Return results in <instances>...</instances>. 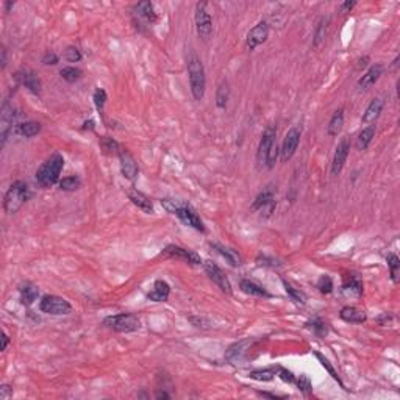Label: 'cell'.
Returning <instances> with one entry per match:
<instances>
[{
	"label": "cell",
	"instance_id": "cell-1",
	"mask_svg": "<svg viewBox=\"0 0 400 400\" xmlns=\"http://www.w3.org/2000/svg\"><path fill=\"white\" fill-rule=\"evenodd\" d=\"M186 66H188V75H189V85H191V93L195 100H202L205 96V88H207V77H205V69L195 52H189L186 57Z\"/></svg>",
	"mask_w": 400,
	"mask_h": 400
},
{
	"label": "cell",
	"instance_id": "cell-2",
	"mask_svg": "<svg viewBox=\"0 0 400 400\" xmlns=\"http://www.w3.org/2000/svg\"><path fill=\"white\" fill-rule=\"evenodd\" d=\"M161 205L165 207L169 213L177 214L178 219L183 224H186V225H189V227H192V228H195L198 231H205L202 219L198 217L195 210L192 207H189L188 204L178 202V200H172V198H163Z\"/></svg>",
	"mask_w": 400,
	"mask_h": 400
},
{
	"label": "cell",
	"instance_id": "cell-3",
	"mask_svg": "<svg viewBox=\"0 0 400 400\" xmlns=\"http://www.w3.org/2000/svg\"><path fill=\"white\" fill-rule=\"evenodd\" d=\"M64 166V159L60 153H53L36 172V180L43 188H50L58 181Z\"/></svg>",
	"mask_w": 400,
	"mask_h": 400
},
{
	"label": "cell",
	"instance_id": "cell-4",
	"mask_svg": "<svg viewBox=\"0 0 400 400\" xmlns=\"http://www.w3.org/2000/svg\"><path fill=\"white\" fill-rule=\"evenodd\" d=\"M30 197H31V192H30L28 185L24 183V181H14L5 194L4 208L8 214H14L16 211L21 210V207Z\"/></svg>",
	"mask_w": 400,
	"mask_h": 400
},
{
	"label": "cell",
	"instance_id": "cell-5",
	"mask_svg": "<svg viewBox=\"0 0 400 400\" xmlns=\"http://www.w3.org/2000/svg\"><path fill=\"white\" fill-rule=\"evenodd\" d=\"M103 325L119 333H129L139 329V319L132 313H121L114 316H108L103 319Z\"/></svg>",
	"mask_w": 400,
	"mask_h": 400
},
{
	"label": "cell",
	"instance_id": "cell-6",
	"mask_svg": "<svg viewBox=\"0 0 400 400\" xmlns=\"http://www.w3.org/2000/svg\"><path fill=\"white\" fill-rule=\"evenodd\" d=\"M195 28L197 34L204 41H208L213 33V17L208 11L207 2H198L195 5Z\"/></svg>",
	"mask_w": 400,
	"mask_h": 400
},
{
	"label": "cell",
	"instance_id": "cell-7",
	"mask_svg": "<svg viewBox=\"0 0 400 400\" xmlns=\"http://www.w3.org/2000/svg\"><path fill=\"white\" fill-rule=\"evenodd\" d=\"M39 310L46 314L61 316L69 314L72 311V306L66 299L60 296H44L39 302Z\"/></svg>",
	"mask_w": 400,
	"mask_h": 400
},
{
	"label": "cell",
	"instance_id": "cell-8",
	"mask_svg": "<svg viewBox=\"0 0 400 400\" xmlns=\"http://www.w3.org/2000/svg\"><path fill=\"white\" fill-rule=\"evenodd\" d=\"M300 136H302V130L299 127H293L285 136L283 139V144H282V149H280V155H282V161L286 163L289 161L291 158L294 156L297 147H299V142H300Z\"/></svg>",
	"mask_w": 400,
	"mask_h": 400
},
{
	"label": "cell",
	"instance_id": "cell-9",
	"mask_svg": "<svg viewBox=\"0 0 400 400\" xmlns=\"http://www.w3.org/2000/svg\"><path fill=\"white\" fill-rule=\"evenodd\" d=\"M275 136H277V130L274 125L266 127V130L261 135L260 144H258V150H257V163L258 166H266V158L267 153L270 150L272 145L275 144Z\"/></svg>",
	"mask_w": 400,
	"mask_h": 400
},
{
	"label": "cell",
	"instance_id": "cell-10",
	"mask_svg": "<svg viewBox=\"0 0 400 400\" xmlns=\"http://www.w3.org/2000/svg\"><path fill=\"white\" fill-rule=\"evenodd\" d=\"M161 255L163 257H171V258H177V260H183L192 266H198V264H202V258H200L195 252L192 250H188V249H183V247H178V246H168L163 249L161 252Z\"/></svg>",
	"mask_w": 400,
	"mask_h": 400
},
{
	"label": "cell",
	"instance_id": "cell-11",
	"mask_svg": "<svg viewBox=\"0 0 400 400\" xmlns=\"http://www.w3.org/2000/svg\"><path fill=\"white\" fill-rule=\"evenodd\" d=\"M269 36V24L266 21L258 22L255 27H253L249 33H247V39H246V46L249 50H255L258 46H261L263 43H266Z\"/></svg>",
	"mask_w": 400,
	"mask_h": 400
},
{
	"label": "cell",
	"instance_id": "cell-12",
	"mask_svg": "<svg viewBox=\"0 0 400 400\" xmlns=\"http://www.w3.org/2000/svg\"><path fill=\"white\" fill-rule=\"evenodd\" d=\"M205 270H207V274L208 277L213 280V283L217 286V288H221V291H224L225 294H231V285L225 275V272L211 261H207L205 263Z\"/></svg>",
	"mask_w": 400,
	"mask_h": 400
},
{
	"label": "cell",
	"instance_id": "cell-13",
	"mask_svg": "<svg viewBox=\"0 0 400 400\" xmlns=\"http://www.w3.org/2000/svg\"><path fill=\"white\" fill-rule=\"evenodd\" d=\"M119 159H121V171L124 174V177L130 181H135L138 178V174H139V169H138V163L136 159L133 158V155L125 150V149H121L119 152Z\"/></svg>",
	"mask_w": 400,
	"mask_h": 400
},
{
	"label": "cell",
	"instance_id": "cell-14",
	"mask_svg": "<svg viewBox=\"0 0 400 400\" xmlns=\"http://www.w3.org/2000/svg\"><path fill=\"white\" fill-rule=\"evenodd\" d=\"M349 152H350V141H349V138H342L341 142L338 144L335 156H333V163H332V174L333 175H338L342 171V168L345 165V159H347V156H349Z\"/></svg>",
	"mask_w": 400,
	"mask_h": 400
},
{
	"label": "cell",
	"instance_id": "cell-15",
	"mask_svg": "<svg viewBox=\"0 0 400 400\" xmlns=\"http://www.w3.org/2000/svg\"><path fill=\"white\" fill-rule=\"evenodd\" d=\"M16 82L17 83H21L24 85L28 91H31L33 94H41V78L34 74L33 70H21V72H16V75H14Z\"/></svg>",
	"mask_w": 400,
	"mask_h": 400
},
{
	"label": "cell",
	"instance_id": "cell-16",
	"mask_svg": "<svg viewBox=\"0 0 400 400\" xmlns=\"http://www.w3.org/2000/svg\"><path fill=\"white\" fill-rule=\"evenodd\" d=\"M253 211H264L266 216H270L272 211L275 210V197H274V191L272 189H266L261 194H258V197L255 198V202L252 205Z\"/></svg>",
	"mask_w": 400,
	"mask_h": 400
},
{
	"label": "cell",
	"instance_id": "cell-17",
	"mask_svg": "<svg viewBox=\"0 0 400 400\" xmlns=\"http://www.w3.org/2000/svg\"><path fill=\"white\" fill-rule=\"evenodd\" d=\"M14 117H16L14 108L8 102H5L2 106V113H0V136H2V145L7 141V136H8L11 127H13Z\"/></svg>",
	"mask_w": 400,
	"mask_h": 400
},
{
	"label": "cell",
	"instance_id": "cell-18",
	"mask_svg": "<svg viewBox=\"0 0 400 400\" xmlns=\"http://www.w3.org/2000/svg\"><path fill=\"white\" fill-rule=\"evenodd\" d=\"M127 195H129V198L132 200V204L136 205V207H138L139 210H142L144 213H152V211H153V205H152V202H150V198H149L147 195H145V194H142L141 191L132 188V189L127 191Z\"/></svg>",
	"mask_w": 400,
	"mask_h": 400
},
{
	"label": "cell",
	"instance_id": "cell-19",
	"mask_svg": "<svg viewBox=\"0 0 400 400\" xmlns=\"http://www.w3.org/2000/svg\"><path fill=\"white\" fill-rule=\"evenodd\" d=\"M171 294V286L165 280H156L147 297L153 302H166Z\"/></svg>",
	"mask_w": 400,
	"mask_h": 400
},
{
	"label": "cell",
	"instance_id": "cell-20",
	"mask_svg": "<svg viewBox=\"0 0 400 400\" xmlns=\"http://www.w3.org/2000/svg\"><path fill=\"white\" fill-rule=\"evenodd\" d=\"M383 105H385V100H383V99L375 97V99L369 103V106L366 108L365 114H363V117H361V122H363V124H369V125L374 124L375 119L380 116L381 110H383Z\"/></svg>",
	"mask_w": 400,
	"mask_h": 400
},
{
	"label": "cell",
	"instance_id": "cell-21",
	"mask_svg": "<svg viewBox=\"0 0 400 400\" xmlns=\"http://www.w3.org/2000/svg\"><path fill=\"white\" fill-rule=\"evenodd\" d=\"M381 74H383V66H381V64H374L366 72V74L358 80V88L359 89H368V88H371L381 77Z\"/></svg>",
	"mask_w": 400,
	"mask_h": 400
},
{
	"label": "cell",
	"instance_id": "cell-22",
	"mask_svg": "<svg viewBox=\"0 0 400 400\" xmlns=\"http://www.w3.org/2000/svg\"><path fill=\"white\" fill-rule=\"evenodd\" d=\"M339 317L345 322H350V324H363L366 322V314L365 311L358 310L355 306H344L341 313H339Z\"/></svg>",
	"mask_w": 400,
	"mask_h": 400
},
{
	"label": "cell",
	"instance_id": "cell-23",
	"mask_svg": "<svg viewBox=\"0 0 400 400\" xmlns=\"http://www.w3.org/2000/svg\"><path fill=\"white\" fill-rule=\"evenodd\" d=\"M39 132H41V124L34 121H27L16 125V133L24 138H31L34 135H38Z\"/></svg>",
	"mask_w": 400,
	"mask_h": 400
},
{
	"label": "cell",
	"instance_id": "cell-24",
	"mask_svg": "<svg viewBox=\"0 0 400 400\" xmlns=\"http://www.w3.org/2000/svg\"><path fill=\"white\" fill-rule=\"evenodd\" d=\"M135 11L139 17H142L144 21H147L150 24L156 22V13L153 10V5L150 2H141L135 7Z\"/></svg>",
	"mask_w": 400,
	"mask_h": 400
},
{
	"label": "cell",
	"instance_id": "cell-25",
	"mask_svg": "<svg viewBox=\"0 0 400 400\" xmlns=\"http://www.w3.org/2000/svg\"><path fill=\"white\" fill-rule=\"evenodd\" d=\"M344 293L349 294V296H355V297H359L361 293H363V283L359 278L353 277V275H347L345 277V282H344Z\"/></svg>",
	"mask_w": 400,
	"mask_h": 400
},
{
	"label": "cell",
	"instance_id": "cell-26",
	"mask_svg": "<svg viewBox=\"0 0 400 400\" xmlns=\"http://www.w3.org/2000/svg\"><path fill=\"white\" fill-rule=\"evenodd\" d=\"M19 291H21V302L24 305H27V306L31 305V303H34V300L38 299V296H39L38 288H36L34 285H31V283L22 285Z\"/></svg>",
	"mask_w": 400,
	"mask_h": 400
},
{
	"label": "cell",
	"instance_id": "cell-27",
	"mask_svg": "<svg viewBox=\"0 0 400 400\" xmlns=\"http://www.w3.org/2000/svg\"><path fill=\"white\" fill-rule=\"evenodd\" d=\"M342 125H344V108H339V110H336L335 114L332 116L329 127H327V133L330 136H336L341 132Z\"/></svg>",
	"mask_w": 400,
	"mask_h": 400
},
{
	"label": "cell",
	"instance_id": "cell-28",
	"mask_svg": "<svg viewBox=\"0 0 400 400\" xmlns=\"http://www.w3.org/2000/svg\"><path fill=\"white\" fill-rule=\"evenodd\" d=\"M239 286H241L243 293H246L249 296H257V297H269L270 296L264 288H261L260 285L253 283L250 280H243Z\"/></svg>",
	"mask_w": 400,
	"mask_h": 400
},
{
	"label": "cell",
	"instance_id": "cell-29",
	"mask_svg": "<svg viewBox=\"0 0 400 400\" xmlns=\"http://www.w3.org/2000/svg\"><path fill=\"white\" fill-rule=\"evenodd\" d=\"M375 136V125H369L366 129H363V132L358 135V139H356V147L358 150H366L368 145L372 142V138Z\"/></svg>",
	"mask_w": 400,
	"mask_h": 400
},
{
	"label": "cell",
	"instance_id": "cell-30",
	"mask_svg": "<svg viewBox=\"0 0 400 400\" xmlns=\"http://www.w3.org/2000/svg\"><path fill=\"white\" fill-rule=\"evenodd\" d=\"M217 252L221 253V255L231 264V266H239L241 264V257L238 255V252L233 250V249H228V247H224L221 244H211Z\"/></svg>",
	"mask_w": 400,
	"mask_h": 400
},
{
	"label": "cell",
	"instance_id": "cell-31",
	"mask_svg": "<svg viewBox=\"0 0 400 400\" xmlns=\"http://www.w3.org/2000/svg\"><path fill=\"white\" fill-rule=\"evenodd\" d=\"M252 344H253L252 339H246V341L236 342L234 345H231V347L228 349V352H227V358H228V359H239V358L247 352V347H249V345H252Z\"/></svg>",
	"mask_w": 400,
	"mask_h": 400
},
{
	"label": "cell",
	"instance_id": "cell-32",
	"mask_svg": "<svg viewBox=\"0 0 400 400\" xmlns=\"http://www.w3.org/2000/svg\"><path fill=\"white\" fill-rule=\"evenodd\" d=\"M228 99H230L228 83L227 82H222L219 85V88H217V94H216V105H217V108L224 110V108L227 106V103H228Z\"/></svg>",
	"mask_w": 400,
	"mask_h": 400
},
{
	"label": "cell",
	"instance_id": "cell-33",
	"mask_svg": "<svg viewBox=\"0 0 400 400\" xmlns=\"http://www.w3.org/2000/svg\"><path fill=\"white\" fill-rule=\"evenodd\" d=\"M60 75L63 80L69 82V83H75L77 80L82 78V70L78 67H74V66H69V67H64L61 69Z\"/></svg>",
	"mask_w": 400,
	"mask_h": 400
},
{
	"label": "cell",
	"instance_id": "cell-34",
	"mask_svg": "<svg viewBox=\"0 0 400 400\" xmlns=\"http://www.w3.org/2000/svg\"><path fill=\"white\" fill-rule=\"evenodd\" d=\"M327 28H329V19H322L314 31V39H313V46L314 47H319L324 41H325V36H327Z\"/></svg>",
	"mask_w": 400,
	"mask_h": 400
},
{
	"label": "cell",
	"instance_id": "cell-35",
	"mask_svg": "<svg viewBox=\"0 0 400 400\" xmlns=\"http://www.w3.org/2000/svg\"><path fill=\"white\" fill-rule=\"evenodd\" d=\"M100 145H102V149L106 152V153H117L121 152V145L110 136H103L100 138Z\"/></svg>",
	"mask_w": 400,
	"mask_h": 400
},
{
	"label": "cell",
	"instance_id": "cell-36",
	"mask_svg": "<svg viewBox=\"0 0 400 400\" xmlns=\"http://www.w3.org/2000/svg\"><path fill=\"white\" fill-rule=\"evenodd\" d=\"M80 185H82V181H80V178L75 177V175L66 177V178H63V180L60 181V188H61L63 191H75V189L80 188Z\"/></svg>",
	"mask_w": 400,
	"mask_h": 400
},
{
	"label": "cell",
	"instance_id": "cell-37",
	"mask_svg": "<svg viewBox=\"0 0 400 400\" xmlns=\"http://www.w3.org/2000/svg\"><path fill=\"white\" fill-rule=\"evenodd\" d=\"M283 285H285V289H286V293L291 296V299H293L294 302H297V303H305L306 302V296L302 293V291H299V289H296L294 286H291L288 282H283Z\"/></svg>",
	"mask_w": 400,
	"mask_h": 400
},
{
	"label": "cell",
	"instance_id": "cell-38",
	"mask_svg": "<svg viewBox=\"0 0 400 400\" xmlns=\"http://www.w3.org/2000/svg\"><path fill=\"white\" fill-rule=\"evenodd\" d=\"M316 356H317V359H319V361L322 363V366H324V368H325L327 371H329V374H330V375H332V377H333V378H335V380L338 381V383L341 385V388H344V389H345V386H344V383H342V381H341V378H339L338 372H336V371H335V368H333V366L330 365V361H329V359H327V358H325L324 355H321V353H316Z\"/></svg>",
	"mask_w": 400,
	"mask_h": 400
},
{
	"label": "cell",
	"instance_id": "cell-39",
	"mask_svg": "<svg viewBox=\"0 0 400 400\" xmlns=\"http://www.w3.org/2000/svg\"><path fill=\"white\" fill-rule=\"evenodd\" d=\"M386 261H388V266H389V269H391L392 282L397 283V282H398V266H400L398 258H397V255H394V253H389L388 258H386Z\"/></svg>",
	"mask_w": 400,
	"mask_h": 400
},
{
	"label": "cell",
	"instance_id": "cell-40",
	"mask_svg": "<svg viewBox=\"0 0 400 400\" xmlns=\"http://www.w3.org/2000/svg\"><path fill=\"white\" fill-rule=\"evenodd\" d=\"M297 386H299L300 392H302L305 397H310V395H311V392H313L311 380L308 378L306 375H300V378L297 380Z\"/></svg>",
	"mask_w": 400,
	"mask_h": 400
},
{
	"label": "cell",
	"instance_id": "cell-41",
	"mask_svg": "<svg viewBox=\"0 0 400 400\" xmlns=\"http://www.w3.org/2000/svg\"><path fill=\"white\" fill-rule=\"evenodd\" d=\"M250 378L253 380H260V381H269L275 377V372L274 369H263V371H253L249 374Z\"/></svg>",
	"mask_w": 400,
	"mask_h": 400
},
{
	"label": "cell",
	"instance_id": "cell-42",
	"mask_svg": "<svg viewBox=\"0 0 400 400\" xmlns=\"http://www.w3.org/2000/svg\"><path fill=\"white\" fill-rule=\"evenodd\" d=\"M317 289L321 291L322 294H330L333 291V280L329 275H322L317 280Z\"/></svg>",
	"mask_w": 400,
	"mask_h": 400
},
{
	"label": "cell",
	"instance_id": "cell-43",
	"mask_svg": "<svg viewBox=\"0 0 400 400\" xmlns=\"http://www.w3.org/2000/svg\"><path fill=\"white\" fill-rule=\"evenodd\" d=\"M308 327H310V329L317 335V336H325L327 335V325L319 319V317H316V319H313V321H310L306 324Z\"/></svg>",
	"mask_w": 400,
	"mask_h": 400
},
{
	"label": "cell",
	"instance_id": "cell-44",
	"mask_svg": "<svg viewBox=\"0 0 400 400\" xmlns=\"http://www.w3.org/2000/svg\"><path fill=\"white\" fill-rule=\"evenodd\" d=\"M94 103H96V108L99 110V113H103V108H105V103H106L105 89L99 88V89L94 91Z\"/></svg>",
	"mask_w": 400,
	"mask_h": 400
},
{
	"label": "cell",
	"instance_id": "cell-45",
	"mask_svg": "<svg viewBox=\"0 0 400 400\" xmlns=\"http://www.w3.org/2000/svg\"><path fill=\"white\" fill-rule=\"evenodd\" d=\"M64 58L69 61V63H78L82 60V53L77 47H67L66 52H64Z\"/></svg>",
	"mask_w": 400,
	"mask_h": 400
},
{
	"label": "cell",
	"instance_id": "cell-46",
	"mask_svg": "<svg viewBox=\"0 0 400 400\" xmlns=\"http://www.w3.org/2000/svg\"><path fill=\"white\" fill-rule=\"evenodd\" d=\"M278 153H280V150H278V147H277V144H274L270 147V150H269V153H267V158H266V166L269 168V169H272L275 166V163H277V158H278Z\"/></svg>",
	"mask_w": 400,
	"mask_h": 400
},
{
	"label": "cell",
	"instance_id": "cell-47",
	"mask_svg": "<svg viewBox=\"0 0 400 400\" xmlns=\"http://www.w3.org/2000/svg\"><path fill=\"white\" fill-rule=\"evenodd\" d=\"M274 372H275V375H278L283 381H288V383H294V381H296V377L293 375V372H289L288 369H285V368H282V366H277V368L274 369Z\"/></svg>",
	"mask_w": 400,
	"mask_h": 400
},
{
	"label": "cell",
	"instance_id": "cell-48",
	"mask_svg": "<svg viewBox=\"0 0 400 400\" xmlns=\"http://www.w3.org/2000/svg\"><path fill=\"white\" fill-rule=\"evenodd\" d=\"M43 63L47 64V66H55L58 63V55L53 52H47L46 55L43 57Z\"/></svg>",
	"mask_w": 400,
	"mask_h": 400
},
{
	"label": "cell",
	"instance_id": "cell-49",
	"mask_svg": "<svg viewBox=\"0 0 400 400\" xmlns=\"http://www.w3.org/2000/svg\"><path fill=\"white\" fill-rule=\"evenodd\" d=\"M13 395V391L8 385H4L2 388H0V400H7Z\"/></svg>",
	"mask_w": 400,
	"mask_h": 400
},
{
	"label": "cell",
	"instance_id": "cell-50",
	"mask_svg": "<svg viewBox=\"0 0 400 400\" xmlns=\"http://www.w3.org/2000/svg\"><path fill=\"white\" fill-rule=\"evenodd\" d=\"M356 5V2H344L342 5H341V11L342 13H345V11H350L353 7Z\"/></svg>",
	"mask_w": 400,
	"mask_h": 400
},
{
	"label": "cell",
	"instance_id": "cell-51",
	"mask_svg": "<svg viewBox=\"0 0 400 400\" xmlns=\"http://www.w3.org/2000/svg\"><path fill=\"white\" fill-rule=\"evenodd\" d=\"M8 344H10V338H8V335L4 332V333H2V350H7Z\"/></svg>",
	"mask_w": 400,
	"mask_h": 400
},
{
	"label": "cell",
	"instance_id": "cell-52",
	"mask_svg": "<svg viewBox=\"0 0 400 400\" xmlns=\"http://www.w3.org/2000/svg\"><path fill=\"white\" fill-rule=\"evenodd\" d=\"M7 66V49L2 47V69H5Z\"/></svg>",
	"mask_w": 400,
	"mask_h": 400
},
{
	"label": "cell",
	"instance_id": "cell-53",
	"mask_svg": "<svg viewBox=\"0 0 400 400\" xmlns=\"http://www.w3.org/2000/svg\"><path fill=\"white\" fill-rule=\"evenodd\" d=\"M258 394H260V395H263V397H269V398H282L280 395H275V394H270V392H263V391H260Z\"/></svg>",
	"mask_w": 400,
	"mask_h": 400
},
{
	"label": "cell",
	"instance_id": "cell-54",
	"mask_svg": "<svg viewBox=\"0 0 400 400\" xmlns=\"http://www.w3.org/2000/svg\"><path fill=\"white\" fill-rule=\"evenodd\" d=\"M155 397H156V398H171V395H169L168 392H165V391H158Z\"/></svg>",
	"mask_w": 400,
	"mask_h": 400
},
{
	"label": "cell",
	"instance_id": "cell-55",
	"mask_svg": "<svg viewBox=\"0 0 400 400\" xmlns=\"http://www.w3.org/2000/svg\"><path fill=\"white\" fill-rule=\"evenodd\" d=\"M88 127H89V129H91V130H93V129H94V122H93V121H89V122H85V127H83V129H88Z\"/></svg>",
	"mask_w": 400,
	"mask_h": 400
},
{
	"label": "cell",
	"instance_id": "cell-56",
	"mask_svg": "<svg viewBox=\"0 0 400 400\" xmlns=\"http://www.w3.org/2000/svg\"><path fill=\"white\" fill-rule=\"evenodd\" d=\"M11 7H14V2H7V4H5V10H7V13L11 10Z\"/></svg>",
	"mask_w": 400,
	"mask_h": 400
}]
</instances>
